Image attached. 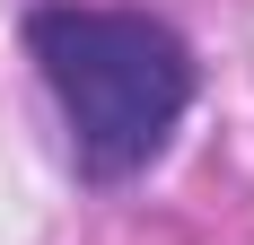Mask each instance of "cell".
I'll list each match as a JSON object with an SVG mask.
<instances>
[{"label": "cell", "mask_w": 254, "mask_h": 245, "mask_svg": "<svg viewBox=\"0 0 254 245\" xmlns=\"http://www.w3.org/2000/svg\"><path fill=\"white\" fill-rule=\"evenodd\" d=\"M26 44L62 97V122H70V149L88 175L114 184L167 149L184 97H193V61H184L176 26L140 18V9H35Z\"/></svg>", "instance_id": "obj_1"}]
</instances>
